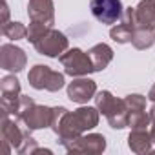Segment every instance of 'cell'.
Masks as SVG:
<instances>
[{
    "label": "cell",
    "mask_w": 155,
    "mask_h": 155,
    "mask_svg": "<svg viewBox=\"0 0 155 155\" xmlns=\"http://www.w3.org/2000/svg\"><path fill=\"white\" fill-rule=\"evenodd\" d=\"M148 99H150L151 102H155V84L150 88V91H148Z\"/></svg>",
    "instance_id": "484cf974"
},
{
    "label": "cell",
    "mask_w": 155,
    "mask_h": 155,
    "mask_svg": "<svg viewBox=\"0 0 155 155\" xmlns=\"http://www.w3.org/2000/svg\"><path fill=\"white\" fill-rule=\"evenodd\" d=\"M33 104H35V101H33L29 95H20V97H18V106H17V115H18L20 111H24L26 108L33 106ZM17 115H15V117H17Z\"/></svg>",
    "instance_id": "cb8c5ba5"
},
{
    "label": "cell",
    "mask_w": 155,
    "mask_h": 155,
    "mask_svg": "<svg viewBox=\"0 0 155 155\" xmlns=\"http://www.w3.org/2000/svg\"><path fill=\"white\" fill-rule=\"evenodd\" d=\"M68 99L71 102H77V104H86L88 101L95 99L97 95V82L91 81L90 77H77L73 79L68 88Z\"/></svg>",
    "instance_id": "8fae6325"
},
{
    "label": "cell",
    "mask_w": 155,
    "mask_h": 155,
    "mask_svg": "<svg viewBox=\"0 0 155 155\" xmlns=\"http://www.w3.org/2000/svg\"><path fill=\"white\" fill-rule=\"evenodd\" d=\"M151 122V117L150 113H146L144 110H139V111H130V120H128V126L131 130H142V128H148Z\"/></svg>",
    "instance_id": "ffe728a7"
},
{
    "label": "cell",
    "mask_w": 155,
    "mask_h": 155,
    "mask_svg": "<svg viewBox=\"0 0 155 155\" xmlns=\"http://www.w3.org/2000/svg\"><path fill=\"white\" fill-rule=\"evenodd\" d=\"M91 15L106 26H113L120 20L124 8L120 0H91L90 2Z\"/></svg>",
    "instance_id": "ba28073f"
},
{
    "label": "cell",
    "mask_w": 155,
    "mask_h": 155,
    "mask_svg": "<svg viewBox=\"0 0 155 155\" xmlns=\"http://www.w3.org/2000/svg\"><path fill=\"white\" fill-rule=\"evenodd\" d=\"M135 28H137L135 8H124V13H122L120 20L111 26L110 37H111V40L117 42V44H131Z\"/></svg>",
    "instance_id": "30bf717a"
},
{
    "label": "cell",
    "mask_w": 155,
    "mask_h": 155,
    "mask_svg": "<svg viewBox=\"0 0 155 155\" xmlns=\"http://www.w3.org/2000/svg\"><path fill=\"white\" fill-rule=\"evenodd\" d=\"M101 111L97 106H81L73 111H69L64 106H55L53 108V117H51V131L58 137L60 146L68 140H73L77 137L84 135L86 131L93 130L99 124Z\"/></svg>",
    "instance_id": "6da1fadb"
},
{
    "label": "cell",
    "mask_w": 155,
    "mask_h": 155,
    "mask_svg": "<svg viewBox=\"0 0 155 155\" xmlns=\"http://www.w3.org/2000/svg\"><path fill=\"white\" fill-rule=\"evenodd\" d=\"M2 35L6 37V38H9V40H22V38H26L28 37V28L22 24V22H6V24H2Z\"/></svg>",
    "instance_id": "d6986e66"
},
{
    "label": "cell",
    "mask_w": 155,
    "mask_h": 155,
    "mask_svg": "<svg viewBox=\"0 0 155 155\" xmlns=\"http://www.w3.org/2000/svg\"><path fill=\"white\" fill-rule=\"evenodd\" d=\"M0 108L8 115H17V106H18V97H20V82L13 75H6L0 79Z\"/></svg>",
    "instance_id": "9c48e42d"
},
{
    "label": "cell",
    "mask_w": 155,
    "mask_h": 155,
    "mask_svg": "<svg viewBox=\"0 0 155 155\" xmlns=\"http://www.w3.org/2000/svg\"><path fill=\"white\" fill-rule=\"evenodd\" d=\"M51 117H53V108H48L44 104H33L20 111L15 119L29 131L44 130L51 126Z\"/></svg>",
    "instance_id": "8992f818"
},
{
    "label": "cell",
    "mask_w": 155,
    "mask_h": 155,
    "mask_svg": "<svg viewBox=\"0 0 155 155\" xmlns=\"http://www.w3.org/2000/svg\"><path fill=\"white\" fill-rule=\"evenodd\" d=\"M28 17L31 22H42L48 26L55 24V4L53 0H29Z\"/></svg>",
    "instance_id": "5bb4252c"
},
{
    "label": "cell",
    "mask_w": 155,
    "mask_h": 155,
    "mask_svg": "<svg viewBox=\"0 0 155 155\" xmlns=\"http://www.w3.org/2000/svg\"><path fill=\"white\" fill-rule=\"evenodd\" d=\"M88 55H90V58L93 62V69L95 71H104L108 68V64L113 60V49L108 44H104V42L95 44L88 51Z\"/></svg>",
    "instance_id": "e0dca14e"
},
{
    "label": "cell",
    "mask_w": 155,
    "mask_h": 155,
    "mask_svg": "<svg viewBox=\"0 0 155 155\" xmlns=\"http://www.w3.org/2000/svg\"><path fill=\"white\" fill-rule=\"evenodd\" d=\"M135 20L137 28L155 29V0H140L135 8Z\"/></svg>",
    "instance_id": "9a60e30c"
},
{
    "label": "cell",
    "mask_w": 155,
    "mask_h": 155,
    "mask_svg": "<svg viewBox=\"0 0 155 155\" xmlns=\"http://www.w3.org/2000/svg\"><path fill=\"white\" fill-rule=\"evenodd\" d=\"M155 44V29H144V28H137L133 31V38H131V46L135 49H148Z\"/></svg>",
    "instance_id": "ac0fdd59"
},
{
    "label": "cell",
    "mask_w": 155,
    "mask_h": 155,
    "mask_svg": "<svg viewBox=\"0 0 155 155\" xmlns=\"http://www.w3.org/2000/svg\"><path fill=\"white\" fill-rule=\"evenodd\" d=\"M28 64V55L22 48L15 44H2L0 46V68L11 71V73H20Z\"/></svg>",
    "instance_id": "7c38bea8"
},
{
    "label": "cell",
    "mask_w": 155,
    "mask_h": 155,
    "mask_svg": "<svg viewBox=\"0 0 155 155\" xmlns=\"http://www.w3.org/2000/svg\"><path fill=\"white\" fill-rule=\"evenodd\" d=\"M150 117H151V120H155V102H153V106L150 108Z\"/></svg>",
    "instance_id": "83f0119b"
},
{
    "label": "cell",
    "mask_w": 155,
    "mask_h": 155,
    "mask_svg": "<svg viewBox=\"0 0 155 155\" xmlns=\"http://www.w3.org/2000/svg\"><path fill=\"white\" fill-rule=\"evenodd\" d=\"M124 102L128 106L130 111H139V110H146V97L140 93H130L124 97Z\"/></svg>",
    "instance_id": "603a6c76"
},
{
    "label": "cell",
    "mask_w": 155,
    "mask_h": 155,
    "mask_svg": "<svg viewBox=\"0 0 155 155\" xmlns=\"http://www.w3.org/2000/svg\"><path fill=\"white\" fill-rule=\"evenodd\" d=\"M28 81L29 86L35 90H46V91H58L64 88L66 79H64V73L51 69L46 64H35L29 73H28Z\"/></svg>",
    "instance_id": "3957f363"
},
{
    "label": "cell",
    "mask_w": 155,
    "mask_h": 155,
    "mask_svg": "<svg viewBox=\"0 0 155 155\" xmlns=\"http://www.w3.org/2000/svg\"><path fill=\"white\" fill-rule=\"evenodd\" d=\"M0 9H2V24L9 22V8H8V2L2 0V4H0Z\"/></svg>",
    "instance_id": "d4e9b609"
},
{
    "label": "cell",
    "mask_w": 155,
    "mask_h": 155,
    "mask_svg": "<svg viewBox=\"0 0 155 155\" xmlns=\"http://www.w3.org/2000/svg\"><path fill=\"white\" fill-rule=\"evenodd\" d=\"M95 106L106 117L108 124L113 130H124V128H128L130 110H128L124 99H117L111 91L102 90V91H97V95H95Z\"/></svg>",
    "instance_id": "7a4b0ae2"
},
{
    "label": "cell",
    "mask_w": 155,
    "mask_h": 155,
    "mask_svg": "<svg viewBox=\"0 0 155 155\" xmlns=\"http://www.w3.org/2000/svg\"><path fill=\"white\" fill-rule=\"evenodd\" d=\"M33 48L37 49L38 55H44V57H49V58H58L64 51H68L69 40L62 31L51 28L46 35H42L33 44Z\"/></svg>",
    "instance_id": "5b68a950"
},
{
    "label": "cell",
    "mask_w": 155,
    "mask_h": 155,
    "mask_svg": "<svg viewBox=\"0 0 155 155\" xmlns=\"http://www.w3.org/2000/svg\"><path fill=\"white\" fill-rule=\"evenodd\" d=\"M22 124L18 120H11L8 113L2 111V142L11 144L15 150L20 148V144L24 142V139L31 133L26 128H20Z\"/></svg>",
    "instance_id": "4fadbf2b"
},
{
    "label": "cell",
    "mask_w": 155,
    "mask_h": 155,
    "mask_svg": "<svg viewBox=\"0 0 155 155\" xmlns=\"http://www.w3.org/2000/svg\"><path fill=\"white\" fill-rule=\"evenodd\" d=\"M51 28H53V26H48V24H42V22H29L26 40H28V42H31V44H35V42H37L42 35H46Z\"/></svg>",
    "instance_id": "7402d4cb"
},
{
    "label": "cell",
    "mask_w": 155,
    "mask_h": 155,
    "mask_svg": "<svg viewBox=\"0 0 155 155\" xmlns=\"http://www.w3.org/2000/svg\"><path fill=\"white\" fill-rule=\"evenodd\" d=\"M151 135L150 131H146V128L142 130H131L130 135H128V148L137 153V155H142V153H148L151 150Z\"/></svg>",
    "instance_id": "2e32d148"
},
{
    "label": "cell",
    "mask_w": 155,
    "mask_h": 155,
    "mask_svg": "<svg viewBox=\"0 0 155 155\" xmlns=\"http://www.w3.org/2000/svg\"><path fill=\"white\" fill-rule=\"evenodd\" d=\"M69 153H88V155H101L106 150V137L102 133H88L81 135L73 140L62 144Z\"/></svg>",
    "instance_id": "52a82bcc"
},
{
    "label": "cell",
    "mask_w": 155,
    "mask_h": 155,
    "mask_svg": "<svg viewBox=\"0 0 155 155\" xmlns=\"http://www.w3.org/2000/svg\"><path fill=\"white\" fill-rule=\"evenodd\" d=\"M150 135H151V140H153V144H155V120H153V124H151V130H150Z\"/></svg>",
    "instance_id": "4316f807"
},
{
    "label": "cell",
    "mask_w": 155,
    "mask_h": 155,
    "mask_svg": "<svg viewBox=\"0 0 155 155\" xmlns=\"http://www.w3.org/2000/svg\"><path fill=\"white\" fill-rule=\"evenodd\" d=\"M17 153H20V155H35V153H48V155H51L53 151L51 150H42V148H38V144H37V140L31 137V133L24 139V142L20 144V148L17 150Z\"/></svg>",
    "instance_id": "44dd1931"
},
{
    "label": "cell",
    "mask_w": 155,
    "mask_h": 155,
    "mask_svg": "<svg viewBox=\"0 0 155 155\" xmlns=\"http://www.w3.org/2000/svg\"><path fill=\"white\" fill-rule=\"evenodd\" d=\"M64 73L69 75L71 79H77V77H88L90 73H93V62L90 58V55L86 51H82L81 48H71L68 51H64L58 57Z\"/></svg>",
    "instance_id": "277c9868"
}]
</instances>
